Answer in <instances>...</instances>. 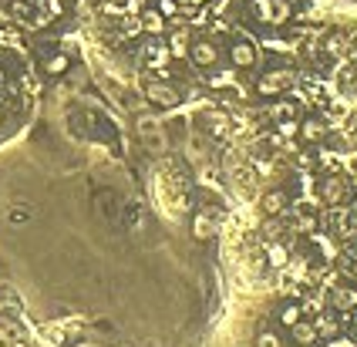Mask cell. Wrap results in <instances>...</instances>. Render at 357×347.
Wrapping results in <instances>:
<instances>
[{"label": "cell", "instance_id": "6da1fadb", "mask_svg": "<svg viewBox=\"0 0 357 347\" xmlns=\"http://www.w3.org/2000/svg\"><path fill=\"white\" fill-rule=\"evenodd\" d=\"M290 84H294V71L290 68H270L266 75L257 78V95L259 98H277V95H287Z\"/></svg>", "mask_w": 357, "mask_h": 347}, {"label": "cell", "instance_id": "7a4b0ae2", "mask_svg": "<svg viewBox=\"0 0 357 347\" xmlns=\"http://www.w3.org/2000/svg\"><path fill=\"white\" fill-rule=\"evenodd\" d=\"M189 61L202 68V71H209V68H219L222 61V47H219L213 38H192L189 44Z\"/></svg>", "mask_w": 357, "mask_h": 347}, {"label": "cell", "instance_id": "3957f363", "mask_svg": "<svg viewBox=\"0 0 357 347\" xmlns=\"http://www.w3.org/2000/svg\"><path fill=\"white\" fill-rule=\"evenodd\" d=\"M226 58H229V68H233V71H253L259 61V51L253 41L236 38V41H229V47H226Z\"/></svg>", "mask_w": 357, "mask_h": 347}, {"label": "cell", "instance_id": "277c9868", "mask_svg": "<svg viewBox=\"0 0 357 347\" xmlns=\"http://www.w3.org/2000/svg\"><path fill=\"white\" fill-rule=\"evenodd\" d=\"M145 88V98L155 105V108H176L182 98H178V91L172 88V84L165 82V78H155V82H145L142 84Z\"/></svg>", "mask_w": 357, "mask_h": 347}, {"label": "cell", "instance_id": "5b68a950", "mask_svg": "<svg viewBox=\"0 0 357 347\" xmlns=\"http://www.w3.org/2000/svg\"><path fill=\"white\" fill-rule=\"evenodd\" d=\"M347 196H351V189H347V179H344V176L334 172V176H324V179H320V203L344 206Z\"/></svg>", "mask_w": 357, "mask_h": 347}, {"label": "cell", "instance_id": "8992f818", "mask_svg": "<svg viewBox=\"0 0 357 347\" xmlns=\"http://www.w3.org/2000/svg\"><path fill=\"white\" fill-rule=\"evenodd\" d=\"M259 209H263L270 219H277V216H283V213L290 209V196H287L283 189H270V192L259 199Z\"/></svg>", "mask_w": 357, "mask_h": 347}, {"label": "cell", "instance_id": "52a82bcc", "mask_svg": "<svg viewBox=\"0 0 357 347\" xmlns=\"http://www.w3.org/2000/svg\"><path fill=\"white\" fill-rule=\"evenodd\" d=\"M300 142L307 145H320L327 139V125L320 122V118H300V132H297Z\"/></svg>", "mask_w": 357, "mask_h": 347}, {"label": "cell", "instance_id": "ba28073f", "mask_svg": "<svg viewBox=\"0 0 357 347\" xmlns=\"http://www.w3.org/2000/svg\"><path fill=\"white\" fill-rule=\"evenodd\" d=\"M189 44H192V27H176L169 34V58H189Z\"/></svg>", "mask_w": 357, "mask_h": 347}, {"label": "cell", "instance_id": "9c48e42d", "mask_svg": "<svg viewBox=\"0 0 357 347\" xmlns=\"http://www.w3.org/2000/svg\"><path fill=\"white\" fill-rule=\"evenodd\" d=\"M139 24H142V31H145V34H152V38L165 34V27H169V21L162 17L155 7H145V10L139 14Z\"/></svg>", "mask_w": 357, "mask_h": 347}, {"label": "cell", "instance_id": "30bf717a", "mask_svg": "<svg viewBox=\"0 0 357 347\" xmlns=\"http://www.w3.org/2000/svg\"><path fill=\"white\" fill-rule=\"evenodd\" d=\"M68 71H71V58H68L64 51H54L51 58H44V75L61 78V75H68Z\"/></svg>", "mask_w": 357, "mask_h": 347}, {"label": "cell", "instance_id": "8fae6325", "mask_svg": "<svg viewBox=\"0 0 357 347\" xmlns=\"http://www.w3.org/2000/svg\"><path fill=\"white\" fill-rule=\"evenodd\" d=\"M290 334H294V341H297L300 347H310L317 341V327H314V321H303V317L290 327Z\"/></svg>", "mask_w": 357, "mask_h": 347}, {"label": "cell", "instance_id": "7c38bea8", "mask_svg": "<svg viewBox=\"0 0 357 347\" xmlns=\"http://www.w3.org/2000/svg\"><path fill=\"white\" fill-rule=\"evenodd\" d=\"M250 14L259 24H273V0H250Z\"/></svg>", "mask_w": 357, "mask_h": 347}, {"label": "cell", "instance_id": "4fadbf2b", "mask_svg": "<svg viewBox=\"0 0 357 347\" xmlns=\"http://www.w3.org/2000/svg\"><path fill=\"white\" fill-rule=\"evenodd\" d=\"M253 347H283V337L273 327H259L257 337H253Z\"/></svg>", "mask_w": 357, "mask_h": 347}, {"label": "cell", "instance_id": "5bb4252c", "mask_svg": "<svg viewBox=\"0 0 357 347\" xmlns=\"http://www.w3.org/2000/svg\"><path fill=\"white\" fill-rule=\"evenodd\" d=\"M300 317H303V310H300L297 304H283V307H280V314H277L280 327H287V330H290V327L297 324Z\"/></svg>", "mask_w": 357, "mask_h": 347}, {"label": "cell", "instance_id": "9a60e30c", "mask_svg": "<svg viewBox=\"0 0 357 347\" xmlns=\"http://www.w3.org/2000/svg\"><path fill=\"white\" fill-rule=\"evenodd\" d=\"M139 135H142V142L152 148V139H155V145H162L159 139V122H149V118H139Z\"/></svg>", "mask_w": 357, "mask_h": 347}, {"label": "cell", "instance_id": "2e32d148", "mask_svg": "<svg viewBox=\"0 0 357 347\" xmlns=\"http://www.w3.org/2000/svg\"><path fill=\"white\" fill-rule=\"evenodd\" d=\"M314 327H317V337H337V317L334 314H324L320 321H314Z\"/></svg>", "mask_w": 357, "mask_h": 347}, {"label": "cell", "instance_id": "e0dca14e", "mask_svg": "<svg viewBox=\"0 0 357 347\" xmlns=\"http://www.w3.org/2000/svg\"><path fill=\"white\" fill-rule=\"evenodd\" d=\"M213 233H216V223H213L209 216H202V213H199L196 223H192V236H196V240H209Z\"/></svg>", "mask_w": 357, "mask_h": 347}, {"label": "cell", "instance_id": "ac0fdd59", "mask_svg": "<svg viewBox=\"0 0 357 347\" xmlns=\"http://www.w3.org/2000/svg\"><path fill=\"white\" fill-rule=\"evenodd\" d=\"M294 213H297V229H314L317 226V216H314V209L307 203H300Z\"/></svg>", "mask_w": 357, "mask_h": 347}, {"label": "cell", "instance_id": "d6986e66", "mask_svg": "<svg viewBox=\"0 0 357 347\" xmlns=\"http://www.w3.org/2000/svg\"><path fill=\"white\" fill-rule=\"evenodd\" d=\"M270 115H273V122H280V118H297V102H280L270 108Z\"/></svg>", "mask_w": 357, "mask_h": 347}, {"label": "cell", "instance_id": "ffe728a7", "mask_svg": "<svg viewBox=\"0 0 357 347\" xmlns=\"http://www.w3.org/2000/svg\"><path fill=\"white\" fill-rule=\"evenodd\" d=\"M277 132H280V139H297L300 118H280V122H277Z\"/></svg>", "mask_w": 357, "mask_h": 347}, {"label": "cell", "instance_id": "44dd1931", "mask_svg": "<svg viewBox=\"0 0 357 347\" xmlns=\"http://www.w3.org/2000/svg\"><path fill=\"white\" fill-rule=\"evenodd\" d=\"M34 213H31V206H24V203H17V206H10V213H7V219L17 226V223H27Z\"/></svg>", "mask_w": 357, "mask_h": 347}, {"label": "cell", "instance_id": "7402d4cb", "mask_svg": "<svg viewBox=\"0 0 357 347\" xmlns=\"http://www.w3.org/2000/svg\"><path fill=\"white\" fill-rule=\"evenodd\" d=\"M290 14H294V10H290L287 0H273V27H277V24H287L290 21Z\"/></svg>", "mask_w": 357, "mask_h": 347}, {"label": "cell", "instance_id": "603a6c76", "mask_svg": "<svg viewBox=\"0 0 357 347\" xmlns=\"http://www.w3.org/2000/svg\"><path fill=\"white\" fill-rule=\"evenodd\" d=\"M344 51H347V38H340V34H331V38H327V54H331V58H340Z\"/></svg>", "mask_w": 357, "mask_h": 347}, {"label": "cell", "instance_id": "cb8c5ba5", "mask_svg": "<svg viewBox=\"0 0 357 347\" xmlns=\"http://www.w3.org/2000/svg\"><path fill=\"white\" fill-rule=\"evenodd\" d=\"M155 10H159L165 21H172V17H178V0H159Z\"/></svg>", "mask_w": 357, "mask_h": 347}, {"label": "cell", "instance_id": "d4e9b609", "mask_svg": "<svg viewBox=\"0 0 357 347\" xmlns=\"http://www.w3.org/2000/svg\"><path fill=\"white\" fill-rule=\"evenodd\" d=\"M233 82H236L233 68H229V71H216V75L209 78V84H213V88H226V84H233Z\"/></svg>", "mask_w": 357, "mask_h": 347}, {"label": "cell", "instance_id": "484cf974", "mask_svg": "<svg viewBox=\"0 0 357 347\" xmlns=\"http://www.w3.org/2000/svg\"><path fill=\"white\" fill-rule=\"evenodd\" d=\"M351 304H354V293L347 286H337L334 290V307H351Z\"/></svg>", "mask_w": 357, "mask_h": 347}, {"label": "cell", "instance_id": "4316f807", "mask_svg": "<svg viewBox=\"0 0 357 347\" xmlns=\"http://www.w3.org/2000/svg\"><path fill=\"white\" fill-rule=\"evenodd\" d=\"M226 128H229V122H226L222 115H209V132H213V135L222 139V135H226Z\"/></svg>", "mask_w": 357, "mask_h": 347}, {"label": "cell", "instance_id": "83f0119b", "mask_svg": "<svg viewBox=\"0 0 357 347\" xmlns=\"http://www.w3.org/2000/svg\"><path fill=\"white\" fill-rule=\"evenodd\" d=\"M121 31H125V34H139V31H142L139 17H135V14H128V17H125V24H121Z\"/></svg>", "mask_w": 357, "mask_h": 347}, {"label": "cell", "instance_id": "f1b7e54d", "mask_svg": "<svg viewBox=\"0 0 357 347\" xmlns=\"http://www.w3.org/2000/svg\"><path fill=\"white\" fill-rule=\"evenodd\" d=\"M270 260L277 266H283L287 263V249H283V246H270Z\"/></svg>", "mask_w": 357, "mask_h": 347}, {"label": "cell", "instance_id": "f546056e", "mask_svg": "<svg viewBox=\"0 0 357 347\" xmlns=\"http://www.w3.org/2000/svg\"><path fill=\"white\" fill-rule=\"evenodd\" d=\"M327 347H357V341L354 337H340L337 334V337H331V341H327Z\"/></svg>", "mask_w": 357, "mask_h": 347}, {"label": "cell", "instance_id": "4dcf8cb0", "mask_svg": "<svg viewBox=\"0 0 357 347\" xmlns=\"http://www.w3.org/2000/svg\"><path fill=\"white\" fill-rule=\"evenodd\" d=\"M340 270H344L351 280H357V260H340Z\"/></svg>", "mask_w": 357, "mask_h": 347}, {"label": "cell", "instance_id": "1f68e13d", "mask_svg": "<svg viewBox=\"0 0 357 347\" xmlns=\"http://www.w3.org/2000/svg\"><path fill=\"white\" fill-rule=\"evenodd\" d=\"M7 24H10V10H3V7H0V27H7Z\"/></svg>", "mask_w": 357, "mask_h": 347}, {"label": "cell", "instance_id": "d6a6232c", "mask_svg": "<svg viewBox=\"0 0 357 347\" xmlns=\"http://www.w3.org/2000/svg\"><path fill=\"white\" fill-rule=\"evenodd\" d=\"M351 260H357V243L351 246Z\"/></svg>", "mask_w": 357, "mask_h": 347}, {"label": "cell", "instance_id": "836d02e7", "mask_svg": "<svg viewBox=\"0 0 357 347\" xmlns=\"http://www.w3.org/2000/svg\"><path fill=\"white\" fill-rule=\"evenodd\" d=\"M0 125H3V115H0Z\"/></svg>", "mask_w": 357, "mask_h": 347}, {"label": "cell", "instance_id": "e575fe53", "mask_svg": "<svg viewBox=\"0 0 357 347\" xmlns=\"http://www.w3.org/2000/svg\"><path fill=\"white\" fill-rule=\"evenodd\" d=\"M354 196H357V189H354Z\"/></svg>", "mask_w": 357, "mask_h": 347}]
</instances>
